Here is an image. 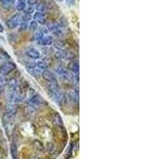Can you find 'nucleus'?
<instances>
[{
    "mask_svg": "<svg viewBox=\"0 0 159 159\" xmlns=\"http://www.w3.org/2000/svg\"><path fill=\"white\" fill-rule=\"evenodd\" d=\"M28 25L29 23H25V22H20L18 25V30L19 31H25L28 29Z\"/></svg>",
    "mask_w": 159,
    "mask_h": 159,
    "instance_id": "a211bd4d",
    "label": "nucleus"
},
{
    "mask_svg": "<svg viewBox=\"0 0 159 159\" xmlns=\"http://www.w3.org/2000/svg\"><path fill=\"white\" fill-rule=\"evenodd\" d=\"M21 22V15L19 14H15V15H13L12 17L7 20V25L10 29L13 30L18 27V25Z\"/></svg>",
    "mask_w": 159,
    "mask_h": 159,
    "instance_id": "7ed1b4c3",
    "label": "nucleus"
},
{
    "mask_svg": "<svg viewBox=\"0 0 159 159\" xmlns=\"http://www.w3.org/2000/svg\"><path fill=\"white\" fill-rule=\"evenodd\" d=\"M53 42H54V39L52 35H45L38 43L42 46H49V45H52Z\"/></svg>",
    "mask_w": 159,
    "mask_h": 159,
    "instance_id": "423d86ee",
    "label": "nucleus"
},
{
    "mask_svg": "<svg viewBox=\"0 0 159 159\" xmlns=\"http://www.w3.org/2000/svg\"><path fill=\"white\" fill-rule=\"evenodd\" d=\"M15 112H16V107H15L14 105H11V106H9V107H7V113L8 116H12L13 115L15 114Z\"/></svg>",
    "mask_w": 159,
    "mask_h": 159,
    "instance_id": "f3484780",
    "label": "nucleus"
},
{
    "mask_svg": "<svg viewBox=\"0 0 159 159\" xmlns=\"http://www.w3.org/2000/svg\"><path fill=\"white\" fill-rule=\"evenodd\" d=\"M26 55L29 57L30 58L34 60H38L41 57V53L38 49H34V48H30V49L26 50Z\"/></svg>",
    "mask_w": 159,
    "mask_h": 159,
    "instance_id": "0eeeda50",
    "label": "nucleus"
},
{
    "mask_svg": "<svg viewBox=\"0 0 159 159\" xmlns=\"http://www.w3.org/2000/svg\"><path fill=\"white\" fill-rule=\"evenodd\" d=\"M57 1H60V2H61L62 0H57Z\"/></svg>",
    "mask_w": 159,
    "mask_h": 159,
    "instance_id": "bb28decb",
    "label": "nucleus"
},
{
    "mask_svg": "<svg viewBox=\"0 0 159 159\" xmlns=\"http://www.w3.org/2000/svg\"><path fill=\"white\" fill-rule=\"evenodd\" d=\"M69 68L74 73H79V61L77 60L71 61L70 63L69 64Z\"/></svg>",
    "mask_w": 159,
    "mask_h": 159,
    "instance_id": "6e6552de",
    "label": "nucleus"
},
{
    "mask_svg": "<svg viewBox=\"0 0 159 159\" xmlns=\"http://www.w3.org/2000/svg\"><path fill=\"white\" fill-rule=\"evenodd\" d=\"M12 157H14V159H16V155H17V148L15 147V145H12Z\"/></svg>",
    "mask_w": 159,
    "mask_h": 159,
    "instance_id": "5701e85b",
    "label": "nucleus"
},
{
    "mask_svg": "<svg viewBox=\"0 0 159 159\" xmlns=\"http://www.w3.org/2000/svg\"><path fill=\"white\" fill-rule=\"evenodd\" d=\"M33 18H34V20L35 22H38V24L45 25L46 23V17H45V14H44V13L35 12L34 14Z\"/></svg>",
    "mask_w": 159,
    "mask_h": 159,
    "instance_id": "39448f33",
    "label": "nucleus"
},
{
    "mask_svg": "<svg viewBox=\"0 0 159 159\" xmlns=\"http://www.w3.org/2000/svg\"><path fill=\"white\" fill-rule=\"evenodd\" d=\"M35 10L37 11V12H40V13H44L45 14L47 11V6L46 4L44 3V2H38V3L35 5Z\"/></svg>",
    "mask_w": 159,
    "mask_h": 159,
    "instance_id": "9b49d317",
    "label": "nucleus"
},
{
    "mask_svg": "<svg viewBox=\"0 0 159 159\" xmlns=\"http://www.w3.org/2000/svg\"><path fill=\"white\" fill-rule=\"evenodd\" d=\"M44 37H45V35H44L42 32H40L39 31V32L37 33L36 35H35V40H36V42H40V41H41Z\"/></svg>",
    "mask_w": 159,
    "mask_h": 159,
    "instance_id": "412c9836",
    "label": "nucleus"
},
{
    "mask_svg": "<svg viewBox=\"0 0 159 159\" xmlns=\"http://www.w3.org/2000/svg\"><path fill=\"white\" fill-rule=\"evenodd\" d=\"M25 11L26 14H29V15H32L33 13L34 12V7H31V6H28L26 7L25 9Z\"/></svg>",
    "mask_w": 159,
    "mask_h": 159,
    "instance_id": "aec40b11",
    "label": "nucleus"
},
{
    "mask_svg": "<svg viewBox=\"0 0 159 159\" xmlns=\"http://www.w3.org/2000/svg\"><path fill=\"white\" fill-rule=\"evenodd\" d=\"M69 96H70L71 98H72V100H74L75 102H76V100H77V95L75 93V92H70V94H69Z\"/></svg>",
    "mask_w": 159,
    "mask_h": 159,
    "instance_id": "b1692460",
    "label": "nucleus"
},
{
    "mask_svg": "<svg viewBox=\"0 0 159 159\" xmlns=\"http://www.w3.org/2000/svg\"><path fill=\"white\" fill-rule=\"evenodd\" d=\"M66 2L69 4V5H73L76 2V0H66Z\"/></svg>",
    "mask_w": 159,
    "mask_h": 159,
    "instance_id": "393cba45",
    "label": "nucleus"
},
{
    "mask_svg": "<svg viewBox=\"0 0 159 159\" xmlns=\"http://www.w3.org/2000/svg\"><path fill=\"white\" fill-rule=\"evenodd\" d=\"M25 7H26V3L24 1H21V0H18L16 3V8L18 11H25Z\"/></svg>",
    "mask_w": 159,
    "mask_h": 159,
    "instance_id": "4468645a",
    "label": "nucleus"
},
{
    "mask_svg": "<svg viewBox=\"0 0 159 159\" xmlns=\"http://www.w3.org/2000/svg\"><path fill=\"white\" fill-rule=\"evenodd\" d=\"M30 102L32 104L34 105H41L42 103H44V100L39 95H34L30 99Z\"/></svg>",
    "mask_w": 159,
    "mask_h": 159,
    "instance_id": "9d476101",
    "label": "nucleus"
},
{
    "mask_svg": "<svg viewBox=\"0 0 159 159\" xmlns=\"http://www.w3.org/2000/svg\"><path fill=\"white\" fill-rule=\"evenodd\" d=\"M27 2V4L29 6H31V7H34L37 3H38V0H26Z\"/></svg>",
    "mask_w": 159,
    "mask_h": 159,
    "instance_id": "4be33fe9",
    "label": "nucleus"
},
{
    "mask_svg": "<svg viewBox=\"0 0 159 159\" xmlns=\"http://www.w3.org/2000/svg\"><path fill=\"white\" fill-rule=\"evenodd\" d=\"M37 64V67L38 68L41 70H46L49 68V65L47 64V62L43 61V60H40V61H38V62H36Z\"/></svg>",
    "mask_w": 159,
    "mask_h": 159,
    "instance_id": "f8f14e48",
    "label": "nucleus"
},
{
    "mask_svg": "<svg viewBox=\"0 0 159 159\" xmlns=\"http://www.w3.org/2000/svg\"><path fill=\"white\" fill-rule=\"evenodd\" d=\"M53 44H54L55 47H56L57 49H58L59 50H64V44L61 43L60 41L53 42Z\"/></svg>",
    "mask_w": 159,
    "mask_h": 159,
    "instance_id": "6ab92c4d",
    "label": "nucleus"
},
{
    "mask_svg": "<svg viewBox=\"0 0 159 159\" xmlns=\"http://www.w3.org/2000/svg\"><path fill=\"white\" fill-rule=\"evenodd\" d=\"M16 69V65L15 63L11 61H7L4 64H2L0 67V74L2 76H6L11 73V72Z\"/></svg>",
    "mask_w": 159,
    "mask_h": 159,
    "instance_id": "f03ea898",
    "label": "nucleus"
},
{
    "mask_svg": "<svg viewBox=\"0 0 159 159\" xmlns=\"http://www.w3.org/2000/svg\"><path fill=\"white\" fill-rule=\"evenodd\" d=\"M0 3L4 9H10L16 3V0H0Z\"/></svg>",
    "mask_w": 159,
    "mask_h": 159,
    "instance_id": "1a4fd4ad",
    "label": "nucleus"
},
{
    "mask_svg": "<svg viewBox=\"0 0 159 159\" xmlns=\"http://www.w3.org/2000/svg\"><path fill=\"white\" fill-rule=\"evenodd\" d=\"M42 76H43L44 79H45V80H47L49 83L57 81V76L56 75H55V73H53V72H51V71L48 70V69L42 71Z\"/></svg>",
    "mask_w": 159,
    "mask_h": 159,
    "instance_id": "20e7f679",
    "label": "nucleus"
},
{
    "mask_svg": "<svg viewBox=\"0 0 159 159\" xmlns=\"http://www.w3.org/2000/svg\"><path fill=\"white\" fill-rule=\"evenodd\" d=\"M28 29L31 31V32H35L38 30V22H35L34 20H31L29 22L28 25Z\"/></svg>",
    "mask_w": 159,
    "mask_h": 159,
    "instance_id": "ddd939ff",
    "label": "nucleus"
},
{
    "mask_svg": "<svg viewBox=\"0 0 159 159\" xmlns=\"http://www.w3.org/2000/svg\"><path fill=\"white\" fill-rule=\"evenodd\" d=\"M47 29L56 36H61L63 33V25H61L59 22H49L47 24Z\"/></svg>",
    "mask_w": 159,
    "mask_h": 159,
    "instance_id": "f257e3e1",
    "label": "nucleus"
},
{
    "mask_svg": "<svg viewBox=\"0 0 159 159\" xmlns=\"http://www.w3.org/2000/svg\"><path fill=\"white\" fill-rule=\"evenodd\" d=\"M4 31V28H3V25H2V23L0 22V33H2Z\"/></svg>",
    "mask_w": 159,
    "mask_h": 159,
    "instance_id": "a878e982",
    "label": "nucleus"
},
{
    "mask_svg": "<svg viewBox=\"0 0 159 159\" xmlns=\"http://www.w3.org/2000/svg\"><path fill=\"white\" fill-rule=\"evenodd\" d=\"M31 18H32V16L31 15H29V14H23L22 15H21V22H25V23H29L31 21Z\"/></svg>",
    "mask_w": 159,
    "mask_h": 159,
    "instance_id": "2eb2a0df",
    "label": "nucleus"
},
{
    "mask_svg": "<svg viewBox=\"0 0 159 159\" xmlns=\"http://www.w3.org/2000/svg\"><path fill=\"white\" fill-rule=\"evenodd\" d=\"M25 65H26V67H27L28 70L29 71L34 70V69H36L37 67L36 62L34 61H27L26 62V64H25Z\"/></svg>",
    "mask_w": 159,
    "mask_h": 159,
    "instance_id": "dca6fc26",
    "label": "nucleus"
}]
</instances>
